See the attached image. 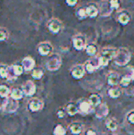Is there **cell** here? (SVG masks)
Returning a JSON list of instances; mask_svg holds the SVG:
<instances>
[{
  "instance_id": "obj_38",
  "label": "cell",
  "mask_w": 134,
  "mask_h": 135,
  "mask_svg": "<svg viewBox=\"0 0 134 135\" xmlns=\"http://www.w3.org/2000/svg\"><path fill=\"white\" fill-rule=\"evenodd\" d=\"M126 75H128L131 80L134 81V66H130V67H128Z\"/></svg>"
},
{
  "instance_id": "obj_12",
  "label": "cell",
  "mask_w": 134,
  "mask_h": 135,
  "mask_svg": "<svg viewBox=\"0 0 134 135\" xmlns=\"http://www.w3.org/2000/svg\"><path fill=\"white\" fill-rule=\"evenodd\" d=\"M22 90L26 97H33L36 93V85L33 81L28 80L22 85Z\"/></svg>"
},
{
  "instance_id": "obj_6",
  "label": "cell",
  "mask_w": 134,
  "mask_h": 135,
  "mask_svg": "<svg viewBox=\"0 0 134 135\" xmlns=\"http://www.w3.org/2000/svg\"><path fill=\"white\" fill-rule=\"evenodd\" d=\"M52 51H53V46L50 41H42L39 42L37 46V52L41 56H50L52 54Z\"/></svg>"
},
{
  "instance_id": "obj_36",
  "label": "cell",
  "mask_w": 134,
  "mask_h": 135,
  "mask_svg": "<svg viewBox=\"0 0 134 135\" xmlns=\"http://www.w3.org/2000/svg\"><path fill=\"white\" fill-rule=\"evenodd\" d=\"M97 58H98V62H99V66H100V67H106V66L108 65L109 62H110L108 59H107L106 57L101 56V55H99Z\"/></svg>"
},
{
  "instance_id": "obj_1",
  "label": "cell",
  "mask_w": 134,
  "mask_h": 135,
  "mask_svg": "<svg viewBox=\"0 0 134 135\" xmlns=\"http://www.w3.org/2000/svg\"><path fill=\"white\" fill-rule=\"evenodd\" d=\"M131 60V51L128 48H125V47H120V48L118 49V52H117V54L115 56L114 60V64L116 65L120 66V67H123V66H126Z\"/></svg>"
},
{
  "instance_id": "obj_22",
  "label": "cell",
  "mask_w": 134,
  "mask_h": 135,
  "mask_svg": "<svg viewBox=\"0 0 134 135\" xmlns=\"http://www.w3.org/2000/svg\"><path fill=\"white\" fill-rule=\"evenodd\" d=\"M25 96L24 95V92L22 90V87L19 86H15L11 89V94H10V98H13L15 100H20L21 98H23V97Z\"/></svg>"
},
{
  "instance_id": "obj_21",
  "label": "cell",
  "mask_w": 134,
  "mask_h": 135,
  "mask_svg": "<svg viewBox=\"0 0 134 135\" xmlns=\"http://www.w3.org/2000/svg\"><path fill=\"white\" fill-rule=\"evenodd\" d=\"M100 4H102L101 6H99V11H100V15L103 17H107L109 16L112 12L110 7H109L108 4V0H104V1H101Z\"/></svg>"
},
{
  "instance_id": "obj_16",
  "label": "cell",
  "mask_w": 134,
  "mask_h": 135,
  "mask_svg": "<svg viewBox=\"0 0 134 135\" xmlns=\"http://www.w3.org/2000/svg\"><path fill=\"white\" fill-rule=\"evenodd\" d=\"M68 129L73 135H80L84 130V124L81 123L80 121H73L70 123Z\"/></svg>"
},
{
  "instance_id": "obj_31",
  "label": "cell",
  "mask_w": 134,
  "mask_h": 135,
  "mask_svg": "<svg viewBox=\"0 0 134 135\" xmlns=\"http://www.w3.org/2000/svg\"><path fill=\"white\" fill-rule=\"evenodd\" d=\"M109 7H110L111 10H118L121 5V1L120 0H108Z\"/></svg>"
},
{
  "instance_id": "obj_9",
  "label": "cell",
  "mask_w": 134,
  "mask_h": 135,
  "mask_svg": "<svg viewBox=\"0 0 134 135\" xmlns=\"http://www.w3.org/2000/svg\"><path fill=\"white\" fill-rule=\"evenodd\" d=\"M44 103L39 98H31L28 103V108L31 112H38L41 111L43 108Z\"/></svg>"
},
{
  "instance_id": "obj_40",
  "label": "cell",
  "mask_w": 134,
  "mask_h": 135,
  "mask_svg": "<svg viewBox=\"0 0 134 135\" xmlns=\"http://www.w3.org/2000/svg\"><path fill=\"white\" fill-rule=\"evenodd\" d=\"M86 135H97V132H96L93 129H89L88 131H86Z\"/></svg>"
},
{
  "instance_id": "obj_10",
  "label": "cell",
  "mask_w": 134,
  "mask_h": 135,
  "mask_svg": "<svg viewBox=\"0 0 134 135\" xmlns=\"http://www.w3.org/2000/svg\"><path fill=\"white\" fill-rule=\"evenodd\" d=\"M70 74H71V76L75 80L82 79L86 75V70L84 68V64H76V65L73 66L72 69L70 70Z\"/></svg>"
},
{
  "instance_id": "obj_19",
  "label": "cell",
  "mask_w": 134,
  "mask_h": 135,
  "mask_svg": "<svg viewBox=\"0 0 134 135\" xmlns=\"http://www.w3.org/2000/svg\"><path fill=\"white\" fill-rule=\"evenodd\" d=\"M86 13H87V17L90 18H95L98 15H100L99 7L94 4H90L86 7Z\"/></svg>"
},
{
  "instance_id": "obj_41",
  "label": "cell",
  "mask_w": 134,
  "mask_h": 135,
  "mask_svg": "<svg viewBox=\"0 0 134 135\" xmlns=\"http://www.w3.org/2000/svg\"><path fill=\"white\" fill-rule=\"evenodd\" d=\"M127 94L129 95V96H134V86L132 87V88L130 89V90H128Z\"/></svg>"
},
{
  "instance_id": "obj_11",
  "label": "cell",
  "mask_w": 134,
  "mask_h": 135,
  "mask_svg": "<svg viewBox=\"0 0 134 135\" xmlns=\"http://www.w3.org/2000/svg\"><path fill=\"white\" fill-rule=\"evenodd\" d=\"M84 68L86 70V74H93L96 70H97L98 68H100L98 62V58H92L90 60L86 61L84 64Z\"/></svg>"
},
{
  "instance_id": "obj_35",
  "label": "cell",
  "mask_w": 134,
  "mask_h": 135,
  "mask_svg": "<svg viewBox=\"0 0 134 135\" xmlns=\"http://www.w3.org/2000/svg\"><path fill=\"white\" fill-rule=\"evenodd\" d=\"M126 121H127L129 124L134 125V109L131 110L127 113L126 115Z\"/></svg>"
},
{
  "instance_id": "obj_29",
  "label": "cell",
  "mask_w": 134,
  "mask_h": 135,
  "mask_svg": "<svg viewBox=\"0 0 134 135\" xmlns=\"http://www.w3.org/2000/svg\"><path fill=\"white\" fill-rule=\"evenodd\" d=\"M75 16L79 20H85V18H88L87 13H86V7H78L77 10L75 11Z\"/></svg>"
},
{
  "instance_id": "obj_14",
  "label": "cell",
  "mask_w": 134,
  "mask_h": 135,
  "mask_svg": "<svg viewBox=\"0 0 134 135\" xmlns=\"http://www.w3.org/2000/svg\"><path fill=\"white\" fill-rule=\"evenodd\" d=\"M120 79H121V77H120V74L117 73V72H115V71L109 72L108 75H107V82L111 87L117 86V85L120 84Z\"/></svg>"
},
{
  "instance_id": "obj_4",
  "label": "cell",
  "mask_w": 134,
  "mask_h": 135,
  "mask_svg": "<svg viewBox=\"0 0 134 135\" xmlns=\"http://www.w3.org/2000/svg\"><path fill=\"white\" fill-rule=\"evenodd\" d=\"M25 72L22 64H12V65H8V73H7V79L8 81L16 80L18 76L22 75Z\"/></svg>"
},
{
  "instance_id": "obj_7",
  "label": "cell",
  "mask_w": 134,
  "mask_h": 135,
  "mask_svg": "<svg viewBox=\"0 0 134 135\" xmlns=\"http://www.w3.org/2000/svg\"><path fill=\"white\" fill-rule=\"evenodd\" d=\"M47 28L48 30L53 35H57L63 30V23L58 18H52L48 21L47 24Z\"/></svg>"
},
{
  "instance_id": "obj_2",
  "label": "cell",
  "mask_w": 134,
  "mask_h": 135,
  "mask_svg": "<svg viewBox=\"0 0 134 135\" xmlns=\"http://www.w3.org/2000/svg\"><path fill=\"white\" fill-rule=\"evenodd\" d=\"M63 64V60L59 54H52L48 57L45 64V67L48 71L56 72L61 68Z\"/></svg>"
},
{
  "instance_id": "obj_28",
  "label": "cell",
  "mask_w": 134,
  "mask_h": 135,
  "mask_svg": "<svg viewBox=\"0 0 134 135\" xmlns=\"http://www.w3.org/2000/svg\"><path fill=\"white\" fill-rule=\"evenodd\" d=\"M67 130L62 124H57L52 131V135H66Z\"/></svg>"
},
{
  "instance_id": "obj_20",
  "label": "cell",
  "mask_w": 134,
  "mask_h": 135,
  "mask_svg": "<svg viewBox=\"0 0 134 135\" xmlns=\"http://www.w3.org/2000/svg\"><path fill=\"white\" fill-rule=\"evenodd\" d=\"M88 100L91 103V105L93 106L95 108H97L98 106H100L103 101H102V97L98 93H92L90 94V96L88 97Z\"/></svg>"
},
{
  "instance_id": "obj_37",
  "label": "cell",
  "mask_w": 134,
  "mask_h": 135,
  "mask_svg": "<svg viewBox=\"0 0 134 135\" xmlns=\"http://www.w3.org/2000/svg\"><path fill=\"white\" fill-rule=\"evenodd\" d=\"M66 114H67V112H66L65 108H58L57 111H56V116H57V118H59V119H63V118H65Z\"/></svg>"
},
{
  "instance_id": "obj_42",
  "label": "cell",
  "mask_w": 134,
  "mask_h": 135,
  "mask_svg": "<svg viewBox=\"0 0 134 135\" xmlns=\"http://www.w3.org/2000/svg\"><path fill=\"white\" fill-rule=\"evenodd\" d=\"M107 135H115V134H107Z\"/></svg>"
},
{
  "instance_id": "obj_8",
  "label": "cell",
  "mask_w": 134,
  "mask_h": 135,
  "mask_svg": "<svg viewBox=\"0 0 134 135\" xmlns=\"http://www.w3.org/2000/svg\"><path fill=\"white\" fill-rule=\"evenodd\" d=\"M72 42H73V47L75 48V50L78 51V52L85 50L86 45H87L85 36L81 35V34L75 35V37L73 38V40H72Z\"/></svg>"
},
{
  "instance_id": "obj_25",
  "label": "cell",
  "mask_w": 134,
  "mask_h": 135,
  "mask_svg": "<svg viewBox=\"0 0 134 135\" xmlns=\"http://www.w3.org/2000/svg\"><path fill=\"white\" fill-rule=\"evenodd\" d=\"M105 125L107 130H109L110 132H116L118 127V121L114 118H107V119H106Z\"/></svg>"
},
{
  "instance_id": "obj_39",
  "label": "cell",
  "mask_w": 134,
  "mask_h": 135,
  "mask_svg": "<svg viewBox=\"0 0 134 135\" xmlns=\"http://www.w3.org/2000/svg\"><path fill=\"white\" fill-rule=\"evenodd\" d=\"M79 0H65V3L68 7H75V6L78 4Z\"/></svg>"
},
{
  "instance_id": "obj_34",
  "label": "cell",
  "mask_w": 134,
  "mask_h": 135,
  "mask_svg": "<svg viewBox=\"0 0 134 135\" xmlns=\"http://www.w3.org/2000/svg\"><path fill=\"white\" fill-rule=\"evenodd\" d=\"M7 39H8V31L5 28H0V41L4 42Z\"/></svg>"
},
{
  "instance_id": "obj_13",
  "label": "cell",
  "mask_w": 134,
  "mask_h": 135,
  "mask_svg": "<svg viewBox=\"0 0 134 135\" xmlns=\"http://www.w3.org/2000/svg\"><path fill=\"white\" fill-rule=\"evenodd\" d=\"M109 114V108L106 103H102L100 106H98L95 109L96 118L98 119H103L108 116Z\"/></svg>"
},
{
  "instance_id": "obj_24",
  "label": "cell",
  "mask_w": 134,
  "mask_h": 135,
  "mask_svg": "<svg viewBox=\"0 0 134 135\" xmlns=\"http://www.w3.org/2000/svg\"><path fill=\"white\" fill-rule=\"evenodd\" d=\"M65 109H66L67 115H69L70 117H73L76 114L79 113V108H78V105L73 102H70L68 103L66 106H65Z\"/></svg>"
},
{
  "instance_id": "obj_23",
  "label": "cell",
  "mask_w": 134,
  "mask_h": 135,
  "mask_svg": "<svg viewBox=\"0 0 134 135\" xmlns=\"http://www.w3.org/2000/svg\"><path fill=\"white\" fill-rule=\"evenodd\" d=\"M85 52H86V54H87L88 56L93 57L94 58V57L97 54V52H98V47L97 46V44H95V43H93V42L87 43L86 49H85Z\"/></svg>"
},
{
  "instance_id": "obj_17",
  "label": "cell",
  "mask_w": 134,
  "mask_h": 135,
  "mask_svg": "<svg viewBox=\"0 0 134 135\" xmlns=\"http://www.w3.org/2000/svg\"><path fill=\"white\" fill-rule=\"evenodd\" d=\"M117 20L122 26L128 25L131 21V14L127 10H122L118 13L117 16Z\"/></svg>"
},
{
  "instance_id": "obj_5",
  "label": "cell",
  "mask_w": 134,
  "mask_h": 135,
  "mask_svg": "<svg viewBox=\"0 0 134 135\" xmlns=\"http://www.w3.org/2000/svg\"><path fill=\"white\" fill-rule=\"evenodd\" d=\"M77 105H78V108H79V113L83 116L89 115L92 112L95 111V108L91 105L88 98H82L78 102Z\"/></svg>"
},
{
  "instance_id": "obj_3",
  "label": "cell",
  "mask_w": 134,
  "mask_h": 135,
  "mask_svg": "<svg viewBox=\"0 0 134 135\" xmlns=\"http://www.w3.org/2000/svg\"><path fill=\"white\" fill-rule=\"evenodd\" d=\"M18 107H19V103L18 100L13 99L9 97L3 100L1 105V110L2 112H6V113H14L18 110Z\"/></svg>"
},
{
  "instance_id": "obj_27",
  "label": "cell",
  "mask_w": 134,
  "mask_h": 135,
  "mask_svg": "<svg viewBox=\"0 0 134 135\" xmlns=\"http://www.w3.org/2000/svg\"><path fill=\"white\" fill-rule=\"evenodd\" d=\"M107 95H108L109 98H113V99H116V98H118L120 97V95H121V91L120 90L118 87L112 86L107 90Z\"/></svg>"
},
{
  "instance_id": "obj_18",
  "label": "cell",
  "mask_w": 134,
  "mask_h": 135,
  "mask_svg": "<svg viewBox=\"0 0 134 135\" xmlns=\"http://www.w3.org/2000/svg\"><path fill=\"white\" fill-rule=\"evenodd\" d=\"M118 52V49L113 48V47H105L100 51V55L103 57H106L107 59H108L109 61L114 60L115 56Z\"/></svg>"
},
{
  "instance_id": "obj_30",
  "label": "cell",
  "mask_w": 134,
  "mask_h": 135,
  "mask_svg": "<svg viewBox=\"0 0 134 135\" xmlns=\"http://www.w3.org/2000/svg\"><path fill=\"white\" fill-rule=\"evenodd\" d=\"M44 75V71H43L41 68L39 67H37L31 72V77L35 80H39L41 79Z\"/></svg>"
},
{
  "instance_id": "obj_32",
  "label": "cell",
  "mask_w": 134,
  "mask_h": 135,
  "mask_svg": "<svg viewBox=\"0 0 134 135\" xmlns=\"http://www.w3.org/2000/svg\"><path fill=\"white\" fill-rule=\"evenodd\" d=\"M7 73H8V65L1 64L0 65V75L3 79H7Z\"/></svg>"
},
{
  "instance_id": "obj_15",
  "label": "cell",
  "mask_w": 134,
  "mask_h": 135,
  "mask_svg": "<svg viewBox=\"0 0 134 135\" xmlns=\"http://www.w3.org/2000/svg\"><path fill=\"white\" fill-rule=\"evenodd\" d=\"M21 64L23 66L25 72H32L35 69L36 62L32 57L27 56L25 58H23V60L21 61Z\"/></svg>"
},
{
  "instance_id": "obj_33",
  "label": "cell",
  "mask_w": 134,
  "mask_h": 135,
  "mask_svg": "<svg viewBox=\"0 0 134 135\" xmlns=\"http://www.w3.org/2000/svg\"><path fill=\"white\" fill-rule=\"evenodd\" d=\"M131 79L130 78L128 75H124V76L121 77V79H120V85H121L122 87H128L130 85H131Z\"/></svg>"
},
{
  "instance_id": "obj_26",
  "label": "cell",
  "mask_w": 134,
  "mask_h": 135,
  "mask_svg": "<svg viewBox=\"0 0 134 135\" xmlns=\"http://www.w3.org/2000/svg\"><path fill=\"white\" fill-rule=\"evenodd\" d=\"M11 89L10 86L6 84H1L0 85V97H1L3 99H6V98H9L11 94Z\"/></svg>"
}]
</instances>
